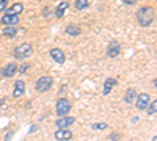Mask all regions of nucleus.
<instances>
[{"label": "nucleus", "instance_id": "4", "mask_svg": "<svg viewBox=\"0 0 157 141\" xmlns=\"http://www.w3.org/2000/svg\"><path fill=\"white\" fill-rule=\"evenodd\" d=\"M55 110L58 116H66V114L71 111V102L66 97H60L55 104Z\"/></svg>", "mask_w": 157, "mask_h": 141}, {"label": "nucleus", "instance_id": "15", "mask_svg": "<svg viewBox=\"0 0 157 141\" xmlns=\"http://www.w3.org/2000/svg\"><path fill=\"white\" fill-rule=\"evenodd\" d=\"M69 8V2H60L55 8V17L57 19H61L64 16V13H66V9Z\"/></svg>", "mask_w": 157, "mask_h": 141}, {"label": "nucleus", "instance_id": "26", "mask_svg": "<svg viewBox=\"0 0 157 141\" xmlns=\"http://www.w3.org/2000/svg\"><path fill=\"white\" fill-rule=\"evenodd\" d=\"M43 13H44L43 16H44V17H47V16H49V8H44V9H43Z\"/></svg>", "mask_w": 157, "mask_h": 141}, {"label": "nucleus", "instance_id": "9", "mask_svg": "<svg viewBox=\"0 0 157 141\" xmlns=\"http://www.w3.org/2000/svg\"><path fill=\"white\" fill-rule=\"evenodd\" d=\"M50 58L52 60H54L55 63H58V65H63V63L64 61H66V55H64V52H63V50L61 49H50Z\"/></svg>", "mask_w": 157, "mask_h": 141}, {"label": "nucleus", "instance_id": "1", "mask_svg": "<svg viewBox=\"0 0 157 141\" xmlns=\"http://www.w3.org/2000/svg\"><path fill=\"white\" fill-rule=\"evenodd\" d=\"M137 22L140 24V27H151V24L155 19V9L152 6H141L137 13Z\"/></svg>", "mask_w": 157, "mask_h": 141}, {"label": "nucleus", "instance_id": "29", "mask_svg": "<svg viewBox=\"0 0 157 141\" xmlns=\"http://www.w3.org/2000/svg\"><path fill=\"white\" fill-rule=\"evenodd\" d=\"M36 130V125H32V129H30V133H33Z\"/></svg>", "mask_w": 157, "mask_h": 141}, {"label": "nucleus", "instance_id": "21", "mask_svg": "<svg viewBox=\"0 0 157 141\" xmlns=\"http://www.w3.org/2000/svg\"><path fill=\"white\" fill-rule=\"evenodd\" d=\"M107 127H109L107 122H96V124L91 125V129H94V130H105Z\"/></svg>", "mask_w": 157, "mask_h": 141}, {"label": "nucleus", "instance_id": "19", "mask_svg": "<svg viewBox=\"0 0 157 141\" xmlns=\"http://www.w3.org/2000/svg\"><path fill=\"white\" fill-rule=\"evenodd\" d=\"M88 5H90V0H75L74 2V6L78 11H83L85 8H88Z\"/></svg>", "mask_w": 157, "mask_h": 141}, {"label": "nucleus", "instance_id": "6", "mask_svg": "<svg viewBox=\"0 0 157 141\" xmlns=\"http://www.w3.org/2000/svg\"><path fill=\"white\" fill-rule=\"evenodd\" d=\"M105 54L109 58H116V57H120L121 54V44L118 43V41H110L109 46H107V50H105Z\"/></svg>", "mask_w": 157, "mask_h": 141}, {"label": "nucleus", "instance_id": "18", "mask_svg": "<svg viewBox=\"0 0 157 141\" xmlns=\"http://www.w3.org/2000/svg\"><path fill=\"white\" fill-rule=\"evenodd\" d=\"M66 33H68L69 36H78V35H82V28L78 27V25L69 24L68 27H66Z\"/></svg>", "mask_w": 157, "mask_h": 141}, {"label": "nucleus", "instance_id": "7", "mask_svg": "<svg viewBox=\"0 0 157 141\" xmlns=\"http://www.w3.org/2000/svg\"><path fill=\"white\" fill-rule=\"evenodd\" d=\"M16 72H17V65H16V63H8V65H5L2 68L0 75H2L3 79H10V77H14Z\"/></svg>", "mask_w": 157, "mask_h": 141}, {"label": "nucleus", "instance_id": "25", "mask_svg": "<svg viewBox=\"0 0 157 141\" xmlns=\"http://www.w3.org/2000/svg\"><path fill=\"white\" fill-rule=\"evenodd\" d=\"M66 88H68V85H63V86L60 88V94H63L64 91H66Z\"/></svg>", "mask_w": 157, "mask_h": 141}, {"label": "nucleus", "instance_id": "27", "mask_svg": "<svg viewBox=\"0 0 157 141\" xmlns=\"http://www.w3.org/2000/svg\"><path fill=\"white\" fill-rule=\"evenodd\" d=\"M13 135H14V133H13V132H8V133H6V136H5V139H10V138H11Z\"/></svg>", "mask_w": 157, "mask_h": 141}, {"label": "nucleus", "instance_id": "28", "mask_svg": "<svg viewBox=\"0 0 157 141\" xmlns=\"http://www.w3.org/2000/svg\"><path fill=\"white\" fill-rule=\"evenodd\" d=\"M113 138H120V135H118V133H112L110 135V139H113Z\"/></svg>", "mask_w": 157, "mask_h": 141}, {"label": "nucleus", "instance_id": "22", "mask_svg": "<svg viewBox=\"0 0 157 141\" xmlns=\"http://www.w3.org/2000/svg\"><path fill=\"white\" fill-rule=\"evenodd\" d=\"M8 2H10V0H0V13H3V11L6 9Z\"/></svg>", "mask_w": 157, "mask_h": 141}, {"label": "nucleus", "instance_id": "5", "mask_svg": "<svg viewBox=\"0 0 157 141\" xmlns=\"http://www.w3.org/2000/svg\"><path fill=\"white\" fill-rule=\"evenodd\" d=\"M134 102H135V108L137 110H146L148 104L151 102V97L146 93H140V94H137V97H135Z\"/></svg>", "mask_w": 157, "mask_h": 141}, {"label": "nucleus", "instance_id": "12", "mask_svg": "<svg viewBox=\"0 0 157 141\" xmlns=\"http://www.w3.org/2000/svg\"><path fill=\"white\" fill-rule=\"evenodd\" d=\"M24 93H25V82L24 80H16L14 89H13V97L19 99L21 96H24Z\"/></svg>", "mask_w": 157, "mask_h": 141}, {"label": "nucleus", "instance_id": "23", "mask_svg": "<svg viewBox=\"0 0 157 141\" xmlns=\"http://www.w3.org/2000/svg\"><path fill=\"white\" fill-rule=\"evenodd\" d=\"M29 68H30V65H29V63H25V65H22V66H21V68H19L17 71H19L21 74H24V72H25V71H27Z\"/></svg>", "mask_w": 157, "mask_h": 141}, {"label": "nucleus", "instance_id": "16", "mask_svg": "<svg viewBox=\"0 0 157 141\" xmlns=\"http://www.w3.org/2000/svg\"><path fill=\"white\" fill-rule=\"evenodd\" d=\"M16 33H17V27H16V25H3L2 35L5 38H14Z\"/></svg>", "mask_w": 157, "mask_h": 141}, {"label": "nucleus", "instance_id": "8", "mask_svg": "<svg viewBox=\"0 0 157 141\" xmlns=\"http://www.w3.org/2000/svg\"><path fill=\"white\" fill-rule=\"evenodd\" d=\"M75 122V118H72V116H60L57 121H55V125L58 127V129H68V127H71L72 124Z\"/></svg>", "mask_w": 157, "mask_h": 141}, {"label": "nucleus", "instance_id": "20", "mask_svg": "<svg viewBox=\"0 0 157 141\" xmlns=\"http://www.w3.org/2000/svg\"><path fill=\"white\" fill-rule=\"evenodd\" d=\"M146 110H148V114H149V116H154V114L157 113V100L149 102L148 107H146Z\"/></svg>", "mask_w": 157, "mask_h": 141}, {"label": "nucleus", "instance_id": "10", "mask_svg": "<svg viewBox=\"0 0 157 141\" xmlns=\"http://www.w3.org/2000/svg\"><path fill=\"white\" fill-rule=\"evenodd\" d=\"M0 24H2V25H17L19 24V16L5 13V14L0 17Z\"/></svg>", "mask_w": 157, "mask_h": 141}, {"label": "nucleus", "instance_id": "2", "mask_svg": "<svg viewBox=\"0 0 157 141\" xmlns=\"http://www.w3.org/2000/svg\"><path fill=\"white\" fill-rule=\"evenodd\" d=\"M33 55V47L30 43H22L19 44L14 50H13V57H14L16 60H25Z\"/></svg>", "mask_w": 157, "mask_h": 141}, {"label": "nucleus", "instance_id": "30", "mask_svg": "<svg viewBox=\"0 0 157 141\" xmlns=\"http://www.w3.org/2000/svg\"><path fill=\"white\" fill-rule=\"evenodd\" d=\"M5 100H6V97H3L2 100H0V105H3V104H5Z\"/></svg>", "mask_w": 157, "mask_h": 141}, {"label": "nucleus", "instance_id": "14", "mask_svg": "<svg viewBox=\"0 0 157 141\" xmlns=\"http://www.w3.org/2000/svg\"><path fill=\"white\" fill-rule=\"evenodd\" d=\"M22 11H24V3H21V2L13 3V6H6V9H5V13H8V14H16V16L22 14Z\"/></svg>", "mask_w": 157, "mask_h": 141}, {"label": "nucleus", "instance_id": "13", "mask_svg": "<svg viewBox=\"0 0 157 141\" xmlns=\"http://www.w3.org/2000/svg\"><path fill=\"white\" fill-rule=\"evenodd\" d=\"M54 136H55V139H60V141H69V139H72V132L69 129H58Z\"/></svg>", "mask_w": 157, "mask_h": 141}, {"label": "nucleus", "instance_id": "24", "mask_svg": "<svg viewBox=\"0 0 157 141\" xmlns=\"http://www.w3.org/2000/svg\"><path fill=\"white\" fill-rule=\"evenodd\" d=\"M137 2H138V0H123V3H124V5H129V6L135 5Z\"/></svg>", "mask_w": 157, "mask_h": 141}, {"label": "nucleus", "instance_id": "3", "mask_svg": "<svg viewBox=\"0 0 157 141\" xmlns=\"http://www.w3.org/2000/svg\"><path fill=\"white\" fill-rule=\"evenodd\" d=\"M52 85H54V79L49 77V75H43V77H39V79L36 80L35 89L38 93H47L49 89L52 88Z\"/></svg>", "mask_w": 157, "mask_h": 141}, {"label": "nucleus", "instance_id": "17", "mask_svg": "<svg viewBox=\"0 0 157 141\" xmlns=\"http://www.w3.org/2000/svg\"><path fill=\"white\" fill-rule=\"evenodd\" d=\"M135 97H137V91L134 88H129L126 91V96H124V102H126V104H134Z\"/></svg>", "mask_w": 157, "mask_h": 141}, {"label": "nucleus", "instance_id": "11", "mask_svg": "<svg viewBox=\"0 0 157 141\" xmlns=\"http://www.w3.org/2000/svg\"><path fill=\"white\" fill-rule=\"evenodd\" d=\"M116 85H118V80H116V79H113V77H109V79H105V82H104L102 94H104V96H109V94L112 93L113 86H116Z\"/></svg>", "mask_w": 157, "mask_h": 141}]
</instances>
